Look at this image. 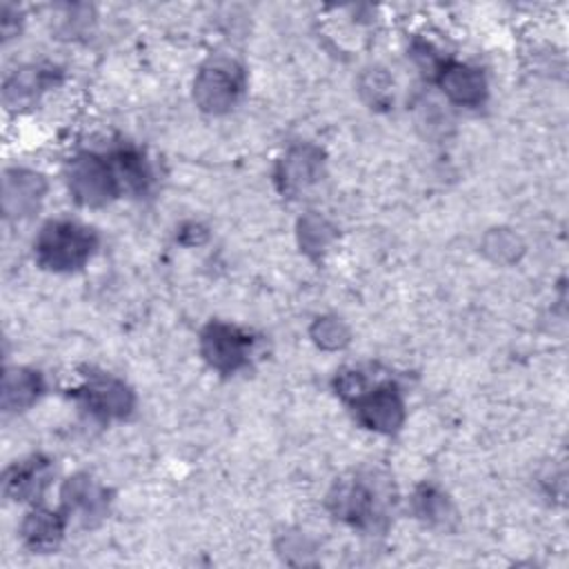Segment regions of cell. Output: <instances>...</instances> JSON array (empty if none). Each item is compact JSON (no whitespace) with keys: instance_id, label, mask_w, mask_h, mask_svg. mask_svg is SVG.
Instances as JSON below:
<instances>
[{"instance_id":"obj_7","label":"cell","mask_w":569,"mask_h":569,"mask_svg":"<svg viewBox=\"0 0 569 569\" xmlns=\"http://www.w3.org/2000/svg\"><path fill=\"white\" fill-rule=\"evenodd\" d=\"M351 405L356 420L371 431L396 433L405 422V400L393 382L365 389Z\"/></svg>"},{"instance_id":"obj_15","label":"cell","mask_w":569,"mask_h":569,"mask_svg":"<svg viewBox=\"0 0 569 569\" xmlns=\"http://www.w3.org/2000/svg\"><path fill=\"white\" fill-rule=\"evenodd\" d=\"M44 391L42 373L29 367L7 369L2 382V411L18 413L29 409Z\"/></svg>"},{"instance_id":"obj_2","label":"cell","mask_w":569,"mask_h":569,"mask_svg":"<svg viewBox=\"0 0 569 569\" xmlns=\"http://www.w3.org/2000/svg\"><path fill=\"white\" fill-rule=\"evenodd\" d=\"M389 500V491L380 480L358 473L333 487L329 493V509L338 520L353 529L373 531L387 522Z\"/></svg>"},{"instance_id":"obj_13","label":"cell","mask_w":569,"mask_h":569,"mask_svg":"<svg viewBox=\"0 0 569 569\" xmlns=\"http://www.w3.org/2000/svg\"><path fill=\"white\" fill-rule=\"evenodd\" d=\"M60 78V71L51 64H24L16 69L2 87V98L9 109L33 104L47 89Z\"/></svg>"},{"instance_id":"obj_12","label":"cell","mask_w":569,"mask_h":569,"mask_svg":"<svg viewBox=\"0 0 569 569\" xmlns=\"http://www.w3.org/2000/svg\"><path fill=\"white\" fill-rule=\"evenodd\" d=\"M51 460L44 456H29L7 467L2 476L4 496L18 502L38 500L51 480Z\"/></svg>"},{"instance_id":"obj_16","label":"cell","mask_w":569,"mask_h":569,"mask_svg":"<svg viewBox=\"0 0 569 569\" xmlns=\"http://www.w3.org/2000/svg\"><path fill=\"white\" fill-rule=\"evenodd\" d=\"M411 509L418 520L431 527H447L449 520L453 518V505L447 498L445 491H440L433 485H420L413 491L411 498Z\"/></svg>"},{"instance_id":"obj_11","label":"cell","mask_w":569,"mask_h":569,"mask_svg":"<svg viewBox=\"0 0 569 569\" xmlns=\"http://www.w3.org/2000/svg\"><path fill=\"white\" fill-rule=\"evenodd\" d=\"M433 73L438 87L453 104L480 107L485 102L487 80L480 69L456 60H440Z\"/></svg>"},{"instance_id":"obj_9","label":"cell","mask_w":569,"mask_h":569,"mask_svg":"<svg viewBox=\"0 0 569 569\" xmlns=\"http://www.w3.org/2000/svg\"><path fill=\"white\" fill-rule=\"evenodd\" d=\"M322 151L316 144L300 142L284 151L276 167V184L282 193L296 196L316 184L322 176Z\"/></svg>"},{"instance_id":"obj_6","label":"cell","mask_w":569,"mask_h":569,"mask_svg":"<svg viewBox=\"0 0 569 569\" xmlns=\"http://www.w3.org/2000/svg\"><path fill=\"white\" fill-rule=\"evenodd\" d=\"M73 398L98 420H122L133 411L136 396L129 385L113 376H89L78 389H73Z\"/></svg>"},{"instance_id":"obj_10","label":"cell","mask_w":569,"mask_h":569,"mask_svg":"<svg viewBox=\"0 0 569 569\" xmlns=\"http://www.w3.org/2000/svg\"><path fill=\"white\" fill-rule=\"evenodd\" d=\"M47 180L42 173L11 167L2 173V211L7 218H29L44 200Z\"/></svg>"},{"instance_id":"obj_21","label":"cell","mask_w":569,"mask_h":569,"mask_svg":"<svg viewBox=\"0 0 569 569\" xmlns=\"http://www.w3.org/2000/svg\"><path fill=\"white\" fill-rule=\"evenodd\" d=\"M336 391L345 398V400H356L367 387V378L362 371L358 369H345L336 376Z\"/></svg>"},{"instance_id":"obj_5","label":"cell","mask_w":569,"mask_h":569,"mask_svg":"<svg viewBox=\"0 0 569 569\" xmlns=\"http://www.w3.org/2000/svg\"><path fill=\"white\" fill-rule=\"evenodd\" d=\"M253 338L236 325L209 322L200 333V353L218 373H236L249 365Z\"/></svg>"},{"instance_id":"obj_14","label":"cell","mask_w":569,"mask_h":569,"mask_svg":"<svg viewBox=\"0 0 569 569\" xmlns=\"http://www.w3.org/2000/svg\"><path fill=\"white\" fill-rule=\"evenodd\" d=\"M67 520L69 518L62 513V509L51 511L44 507H36L24 516L20 525V538L31 551H53L64 536Z\"/></svg>"},{"instance_id":"obj_19","label":"cell","mask_w":569,"mask_h":569,"mask_svg":"<svg viewBox=\"0 0 569 569\" xmlns=\"http://www.w3.org/2000/svg\"><path fill=\"white\" fill-rule=\"evenodd\" d=\"M482 251L489 260L498 264H511L522 256L525 244L520 236L511 229H491L482 238Z\"/></svg>"},{"instance_id":"obj_17","label":"cell","mask_w":569,"mask_h":569,"mask_svg":"<svg viewBox=\"0 0 569 569\" xmlns=\"http://www.w3.org/2000/svg\"><path fill=\"white\" fill-rule=\"evenodd\" d=\"M111 162L118 171V178L122 182V187L136 191V193H144L151 184V167L147 162V158L136 149V147H120L113 151Z\"/></svg>"},{"instance_id":"obj_3","label":"cell","mask_w":569,"mask_h":569,"mask_svg":"<svg viewBox=\"0 0 569 569\" xmlns=\"http://www.w3.org/2000/svg\"><path fill=\"white\" fill-rule=\"evenodd\" d=\"M64 176L71 198L82 207H104L122 189L113 162L93 151L76 153L67 162Z\"/></svg>"},{"instance_id":"obj_20","label":"cell","mask_w":569,"mask_h":569,"mask_svg":"<svg viewBox=\"0 0 569 569\" xmlns=\"http://www.w3.org/2000/svg\"><path fill=\"white\" fill-rule=\"evenodd\" d=\"M309 333H311V340L327 351H336L349 345V327L336 316L316 318Z\"/></svg>"},{"instance_id":"obj_8","label":"cell","mask_w":569,"mask_h":569,"mask_svg":"<svg viewBox=\"0 0 569 569\" xmlns=\"http://www.w3.org/2000/svg\"><path fill=\"white\" fill-rule=\"evenodd\" d=\"M60 509L67 518H78L84 527H93L107 516L109 491L89 473L69 476L60 489Z\"/></svg>"},{"instance_id":"obj_4","label":"cell","mask_w":569,"mask_h":569,"mask_svg":"<svg viewBox=\"0 0 569 569\" xmlns=\"http://www.w3.org/2000/svg\"><path fill=\"white\" fill-rule=\"evenodd\" d=\"M244 89L242 67L227 56L209 58L196 73L193 80V100L204 113H224L229 111Z\"/></svg>"},{"instance_id":"obj_18","label":"cell","mask_w":569,"mask_h":569,"mask_svg":"<svg viewBox=\"0 0 569 569\" xmlns=\"http://www.w3.org/2000/svg\"><path fill=\"white\" fill-rule=\"evenodd\" d=\"M333 238L336 229L325 216L309 211L298 220V244L307 256L320 258Z\"/></svg>"},{"instance_id":"obj_1","label":"cell","mask_w":569,"mask_h":569,"mask_svg":"<svg viewBox=\"0 0 569 569\" xmlns=\"http://www.w3.org/2000/svg\"><path fill=\"white\" fill-rule=\"evenodd\" d=\"M96 249V231L76 220L47 222L33 242L38 264L56 273H71L82 269L91 260Z\"/></svg>"}]
</instances>
